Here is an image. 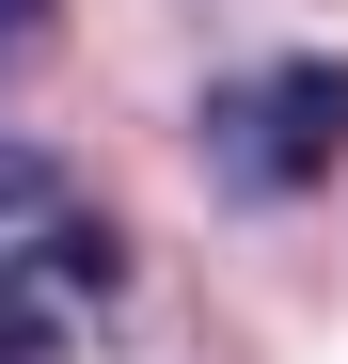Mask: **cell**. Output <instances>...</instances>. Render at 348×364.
Listing matches in <instances>:
<instances>
[{
  "label": "cell",
  "mask_w": 348,
  "mask_h": 364,
  "mask_svg": "<svg viewBox=\"0 0 348 364\" xmlns=\"http://www.w3.org/2000/svg\"><path fill=\"white\" fill-rule=\"evenodd\" d=\"M332 159H348V64H254V80L206 95V174H222L238 206L317 191Z\"/></svg>",
  "instance_id": "6da1fadb"
},
{
  "label": "cell",
  "mask_w": 348,
  "mask_h": 364,
  "mask_svg": "<svg viewBox=\"0 0 348 364\" xmlns=\"http://www.w3.org/2000/svg\"><path fill=\"white\" fill-rule=\"evenodd\" d=\"M127 285V237H111L95 206H64V222H32V254L0 269V364H64L80 333H95V301Z\"/></svg>",
  "instance_id": "7a4b0ae2"
},
{
  "label": "cell",
  "mask_w": 348,
  "mask_h": 364,
  "mask_svg": "<svg viewBox=\"0 0 348 364\" xmlns=\"http://www.w3.org/2000/svg\"><path fill=\"white\" fill-rule=\"evenodd\" d=\"M0 222H64V159H0Z\"/></svg>",
  "instance_id": "3957f363"
}]
</instances>
